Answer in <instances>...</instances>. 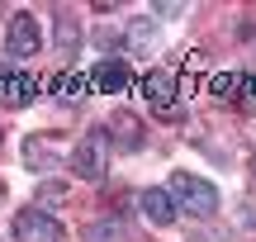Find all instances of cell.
<instances>
[{
  "mask_svg": "<svg viewBox=\"0 0 256 242\" xmlns=\"http://www.w3.org/2000/svg\"><path fill=\"white\" fill-rule=\"evenodd\" d=\"M171 200H176V209H185V214H194V218H209L214 209H218V190L209 186V180H200V176H190V171H176L171 176Z\"/></svg>",
  "mask_w": 256,
  "mask_h": 242,
  "instance_id": "6da1fadb",
  "label": "cell"
},
{
  "mask_svg": "<svg viewBox=\"0 0 256 242\" xmlns=\"http://www.w3.org/2000/svg\"><path fill=\"white\" fill-rule=\"evenodd\" d=\"M104 152H110V138L104 133H86L76 142V152H72V171L81 180H100L104 176Z\"/></svg>",
  "mask_w": 256,
  "mask_h": 242,
  "instance_id": "7a4b0ae2",
  "label": "cell"
},
{
  "mask_svg": "<svg viewBox=\"0 0 256 242\" xmlns=\"http://www.w3.org/2000/svg\"><path fill=\"white\" fill-rule=\"evenodd\" d=\"M62 238V224L43 209H19L14 214V242H57Z\"/></svg>",
  "mask_w": 256,
  "mask_h": 242,
  "instance_id": "3957f363",
  "label": "cell"
},
{
  "mask_svg": "<svg viewBox=\"0 0 256 242\" xmlns=\"http://www.w3.org/2000/svg\"><path fill=\"white\" fill-rule=\"evenodd\" d=\"M142 90H147V100H152V110L162 114V119H180V104H176V76L171 72H152L142 81Z\"/></svg>",
  "mask_w": 256,
  "mask_h": 242,
  "instance_id": "277c9868",
  "label": "cell"
},
{
  "mask_svg": "<svg viewBox=\"0 0 256 242\" xmlns=\"http://www.w3.org/2000/svg\"><path fill=\"white\" fill-rule=\"evenodd\" d=\"M57 157H62V138H57V133H34V138H24V162L34 171L52 166Z\"/></svg>",
  "mask_w": 256,
  "mask_h": 242,
  "instance_id": "5b68a950",
  "label": "cell"
},
{
  "mask_svg": "<svg viewBox=\"0 0 256 242\" xmlns=\"http://www.w3.org/2000/svg\"><path fill=\"white\" fill-rule=\"evenodd\" d=\"M10 52H14V57L38 52V19L34 14H14V19H10Z\"/></svg>",
  "mask_w": 256,
  "mask_h": 242,
  "instance_id": "8992f818",
  "label": "cell"
},
{
  "mask_svg": "<svg viewBox=\"0 0 256 242\" xmlns=\"http://www.w3.org/2000/svg\"><path fill=\"white\" fill-rule=\"evenodd\" d=\"M138 204H142V214L152 218V224H171L176 218V200H171V190H156V186H147L142 195H138Z\"/></svg>",
  "mask_w": 256,
  "mask_h": 242,
  "instance_id": "52a82bcc",
  "label": "cell"
},
{
  "mask_svg": "<svg viewBox=\"0 0 256 242\" xmlns=\"http://www.w3.org/2000/svg\"><path fill=\"white\" fill-rule=\"evenodd\" d=\"M34 100V76H19V72H5L0 76V104L19 110V104Z\"/></svg>",
  "mask_w": 256,
  "mask_h": 242,
  "instance_id": "ba28073f",
  "label": "cell"
},
{
  "mask_svg": "<svg viewBox=\"0 0 256 242\" xmlns=\"http://www.w3.org/2000/svg\"><path fill=\"white\" fill-rule=\"evenodd\" d=\"M110 133H114V142H119L124 152H133L138 142H142V124H138V114H128V110L110 114Z\"/></svg>",
  "mask_w": 256,
  "mask_h": 242,
  "instance_id": "9c48e42d",
  "label": "cell"
},
{
  "mask_svg": "<svg viewBox=\"0 0 256 242\" xmlns=\"http://www.w3.org/2000/svg\"><path fill=\"white\" fill-rule=\"evenodd\" d=\"M90 86H100V90H124L128 86V66L124 62H100L90 72Z\"/></svg>",
  "mask_w": 256,
  "mask_h": 242,
  "instance_id": "30bf717a",
  "label": "cell"
},
{
  "mask_svg": "<svg viewBox=\"0 0 256 242\" xmlns=\"http://www.w3.org/2000/svg\"><path fill=\"white\" fill-rule=\"evenodd\" d=\"M86 242H128L124 224H114V218H100V224L86 228Z\"/></svg>",
  "mask_w": 256,
  "mask_h": 242,
  "instance_id": "8fae6325",
  "label": "cell"
},
{
  "mask_svg": "<svg viewBox=\"0 0 256 242\" xmlns=\"http://www.w3.org/2000/svg\"><path fill=\"white\" fill-rule=\"evenodd\" d=\"M232 100H238V110H256V72H252V76H238Z\"/></svg>",
  "mask_w": 256,
  "mask_h": 242,
  "instance_id": "7c38bea8",
  "label": "cell"
},
{
  "mask_svg": "<svg viewBox=\"0 0 256 242\" xmlns=\"http://www.w3.org/2000/svg\"><path fill=\"white\" fill-rule=\"evenodd\" d=\"M38 200H43V204H62L66 186H62V180H43V186H38Z\"/></svg>",
  "mask_w": 256,
  "mask_h": 242,
  "instance_id": "4fadbf2b",
  "label": "cell"
},
{
  "mask_svg": "<svg viewBox=\"0 0 256 242\" xmlns=\"http://www.w3.org/2000/svg\"><path fill=\"white\" fill-rule=\"evenodd\" d=\"M252 171H256V157H252Z\"/></svg>",
  "mask_w": 256,
  "mask_h": 242,
  "instance_id": "5bb4252c",
  "label": "cell"
}]
</instances>
